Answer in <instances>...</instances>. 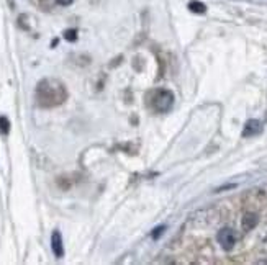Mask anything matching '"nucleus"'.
I'll list each match as a JSON object with an SVG mask.
<instances>
[{"mask_svg": "<svg viewBox=\"0 0 267 265\" xmlns=\"http://www.w3.org/2000/svg\"><path fill=\"white\" fill-rule=\"evenodd\" d=\"M67 98V90L64 84L56 79H43L36 87V101L39 106L51 108L58 106Z\"/></svg>", "mask_w": 267, "mask_h": 265, "instance_id": "f257e3e1", "label": "nucleus"}, {"mask_svg": "<svg viewBox=\"0 0 267 265\" xmlns=\"http://www.w3.org/2000/svg\"><path fill=\"white\" fill-rule=\"evenodd\" d=\"M174 105V93L166 88H156L147 93V106L156 113H166Z\"/></svg>", "mask_w": 267, "mask_h": 265, "instance_id": "f03ea898", "label": "nucleus"}, {"mask_svg": "<svg viewBox=\"0 0 267 265\" xmlns=\"http://www.w3.org/2000/svg\"><path fill=\"white\" fill-rule=\"evenodd\" d=\"M217 239H218V244L221 246V249L223 251H231L236 244V234H235V231L230 229V228L220 229Z\"/></svg>", "mask_w": 267, "mask_h": 265, "instance_id": "7ed1b4c3", "label": "nucleus"}, {"mask_svg": "<svg viewBox=\"0 0 267 265\" xmlns=\"http://www.w3.org/2000/svg\"><path fill=\"white\" fill-rule=\"evenodd\" d=\"M261 131H263V123L258 120H249L246 125H244L243 136L251 138V136H256V134H259Z\"/></svg>", "mask_w": 267, "mask_h": 265, "instance_id": "20e7f679", "label": "nucleus"}, {"mask_svg": "<svg viewBox=\"0 0 267 265\" xmlns=\"http://www.w3.org/2000/svg\"><path fill=\"white\" fill-rule=\"evenodd\" d=\"M51 247H53L54 256L58 259L64 256V247H62V238H61L59 231H54L53 236H51Z\"/></svg>", "mask_w": 267, "mask_h": 265, "instance_id": "39448f33", "label": "nucleus"}, {"mask_svg": "<svg viewBox=\"0 0 267 265\" xmlns=\"http://www.w3.org/2000/svg\"><path fill=\"white\" fill-rule=\"evenodd\" d=\"M258 215H254V213H246L243 218V229L244 231H251L256 228V224H258Z\"/></svg>", "mask_w": 267, "mask_h": 265, "instance_id": "423d86ee", "label": "nucleus"}, {"mask_svg": "<svg viewBox=\"0 0 267 265\" xmlns=\"http://www.w3.org/2000/svg\"><path fill=\"white\" fill-rule=\"evenodd\" d=\"M189 10H190V12H194V13H205L207 7L202 2H197V0H194V2L189 3Z\"/></svg>", "mask_w": 267, "mask_h": 265, "instance_id": "0eeeda50", "label": "nucleus"}, {"mask_svg": "<svg viewBox=\"0 0 267 265\" xmlns=\"http://www.w3.org/2000/svg\"><path fill=\"white\" fill-rule=\"evenodd\" d=\"M10 131V121L7 116H0V134H8Z\"/></svg>", "mask_w": 267, "mask_h": 265, "instance_id": "6e6552de", "label": "nucleus"}, {"mask_svg": "<svg viewBox=\"0 0 267 265\" xmlns=\"http://www.w3.org/2000/svg\"><path fill=\"white\" fill-rule=\"evenodd\" d=\"M64 38L67 39V41H76V39H77V31L76 30H67L64 33Z\"/></svg>", "mask_w": 267, "mask_h": 265, "instance_id": "1a4fd4ad", "label": "nucleus"}, {"mask_svg": "<svg viewBox=\"0 0 267 265\" xmlns=\"http://www.w3.org/2000/svg\"><path fill=\"white\" fill-rule=\"evenodd\" d=\"M162 231H164V226H159V228H156V229H154V233H152V239H157L159 236L162 234Z\"/></svg>", "mask_w": 267, "mask_h": 265, "instance_id": "9d476101", "label": "nucleus"}, {"mask_svg": "<svg viewBox=\"0 0 267 265\" xmlns=\"http://www.w3.org/2000/svg\"><path fill=\"white\" fill-rule=\"evenodd\" d=\"M56 2H58L59 5H62V7H67V5H71L74 0H56Z\"/></svg>", "mask_w": 267, "mask_h": 265, "instance_id": "9b49d317", "label": "nucleus"}]
</instances>
